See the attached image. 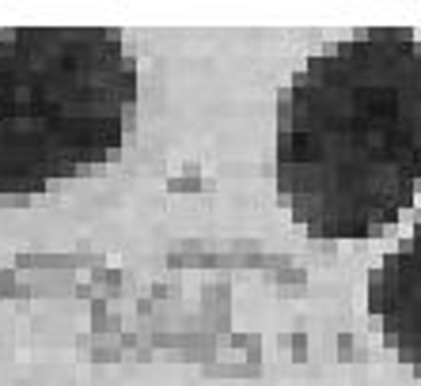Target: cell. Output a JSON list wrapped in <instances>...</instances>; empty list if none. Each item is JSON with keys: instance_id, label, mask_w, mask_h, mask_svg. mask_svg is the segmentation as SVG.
Wrapping results in <instances>:
<instances>
[{"instance_id": "obj_2", "label": "cell", "mask_w": 421, "mask_h": 386, "mask_svg": "<svg viewBox=\"0 0 421 386\" xmlns=\"http://www.w3.org/2000/svg\"><path fill=\"white\" fill-rule=\"evenodd\" d=\"M140 95L137 61L110 27L0 30V197L54 182L122 151Z\"/></svg>"}, {"instance_id": "obj_3", "label": "cell", "mask_w": 421, "mask_h": 386, "mask_svg": "<svg viewBox=\"0 0 421 386\" xmlns=\"http://www.w3.org/2000/svg\"><path fill=\"white\" fill-rule=\"evenodd\" d=\"M368 314L398 360L421 368V223L368 273Z\"/></svg>"}, {"instance_id": "obj_1", "label": "cell", "mask_w": 421, "mask_h": 386, "mask_svg": "<svg viewBox=\"0 0 421 386\" xmlns=\"http://www.w3.org/2000/svg\"><path fill=\"white\" fill-rule=\"evenodd\" d=\"M421 189V38L319 49L277 99V193L312 239H372Z\"/></svg>"}]
</instances>
